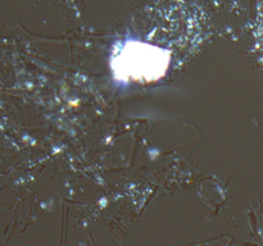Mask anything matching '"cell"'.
<instances>
[{"label":"cell","instance_id":"cell-1","mask_svg":"<svg viewBox=\"0 0 263 246\" xmlns=\"http://www.w3.org/2000/svg\"><path fill=\"white\" fill-rule=\"evenodd\" d=\"M171 54L143 41H126L110 58V69L120 82L152 84L166 76Z\"/></svg>","mask_w":263,"mask_h":246}]
</instances>
